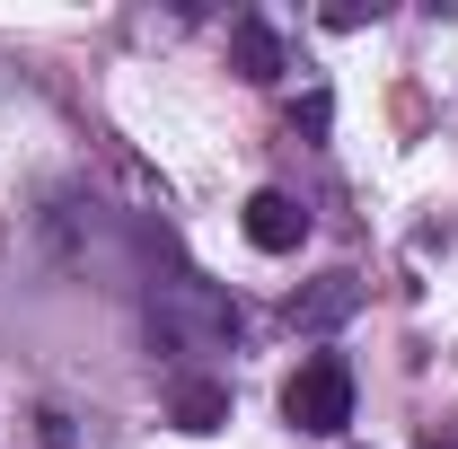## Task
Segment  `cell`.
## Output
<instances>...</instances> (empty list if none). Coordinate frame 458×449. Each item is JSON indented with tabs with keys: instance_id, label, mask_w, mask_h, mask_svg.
<instances>
[{
	"instance_id": "7a4b0ae2",
	"label": "cell",
	"mask_w": 458,
	"mask_h": 449,
	"mask_svg": "<svg viewBox=\"0 0 458 449\" xmlns=\"http://www.w3.org/2000/svg\"><path fill=\"white\" fill-rule=\"evenodd\" d=\"M283 423L291 432H344L352 423V361L344 352H309L283 379Z\"/></svg>"
},
{
	"instance_id": "ba28073f",
	"label": "cell",
	"mask_w": 458,
	"mask_h": 449,
	"mask_svg": "<svg viewBox=\"0 0 458 449\" xmlns=\"http://www.w3.org/2000/svg\"><path fill=\"white\" fill-rule=\"evenodd\" d=\"M414 449H458V432H423V441H414Z\"/></svg>"
},
{
	"instance_id": "52a82bcc",
	"label": "cell",
	"mask_w": 458,
	"mask_h": 449,
	"mask_svg": "<svg viewBox=\"0 0 458 449\" xmlns=\"http://www.w3.org/2000/svg\"><path fill=\"white\" fill-rule=\"evenodd\" d=\"M291 123H300V132H327V123H335V97H327V89H309V97H300V114H291Z\"/></svg>"
},
{
	"instance_id": "5b68a950",
	"label": "cell",
	"mask_w": 458,
	"mask_h": 449,
	"mask_svg": "<svg viewBox=\"0 0 458 449\" xmlns=\"http://www.w3.org/2000/svg\"><path fill=\"white\" fill-rule=\"evenodd\" d=\"M168 423L194 432V441L221 432V423H229V388H221V379H176V388H168Z\"/></svg>"
},
{
	"instance_id": "8992f818",
	"label": "cell",
	"mask_w": 458,
	"mask_h": 449,
	"mask_svg": "<svg viewBox=\"0 0 458 449\" xmlns=\"http://www.w3.org/2000/svg\"><path fill=\"white\" fill-rule=\"evenodd\" d=\"M229 71H238V80H283V36H274L265 18H238V27H229Z\"/></svg>"
},
{
	"instance_id": "3957f363",
	"label": "cell",
	"mask_w": 458,
	"mask_h": 449,
	"mask_svg": "<svg viewBox=\"0 0 458 449\" xmlns=\"http://www.w3.org/2000/svg\"><path fill=\"white\" fill-rule=\"evenodd\" d=\"M352 309H361V274H318L309 291H291L283 318L300 326V335H327V326H344Z\"/></svg>"
},
{
	"instance_id": "6da1fadb",
	"label": "cell",
	"mask_w": 458,
	"mask_h": 449,
	"mask_svg": "<svg viewBox=\"0 0 458 449\" xmlns=\"http://www.w3.org/2000/svg\"><path fill=\"white\" fill-rule=\"evenodd\" d=\"M150 326H159L168 352H203V343H229V335H238V309H229L212 282H159Z\"/></svg>"
},
{
	"instance_id": "277c9868",
	"label": "cell",
	"mask_w": 458,
	"mask_h": 449,
	"mask_svg": "<svg viewBox=\"0 0 458 449\" xmlns=\"http://www.w3.org/2000/svg\"><path fill=\"white\" fill-rule=\"evenodd\" d=\"M238 229H247V247H265V256H291L300 238H309V212L291 203V194H247V212H238Z\"/></svg>"
}]
</instances>
